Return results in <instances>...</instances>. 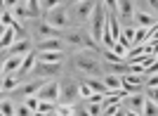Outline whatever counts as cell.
I'll return each mask as SVG.
<instances>
[{
  "mask_svg": "<svg viewBox=\"0 0 158 116\" xmlns=\"http://www.w3.org/2000/svg\"><path fill=\"white\" fill-rule=\"evenodd\" d=\"M73 64L76 69L83 71L85 76H97V78H104V66L99 62V57L94 55V50H80L76 52V57H73Z\"/></svg>",
  "mask_w": 158,
  "mask_h": 116,
  "instance_id": "6da1fadb",
  "label": "cell"
},
{
  "mask_svg": "<svg viewBox=\"0 0 158 116\" xmlns=\"http://www.w3.org/2000/svg\"><path fill=\"white\" fill-rule=\"evenodd\" d=\"M61 40L66 45H73V47H80V50H99V43L92 38V33L85 31L83 26H73L69 31L61 33Z\"/></svg>",
  "mask_w": 158,
  "mask_h": 116,
  "instance_id": "7a4b0ae2",
  "label": "cell"
},
{
  "mask_svg": "<svg viewBox=\"0 0 158 116\" xmlns=\"http://www.w3.org/2000/svg\"><path fill=\"white\" fill-rule=\"evenodd\" d=\"M106 26H109V10H106L104 2L99 0L97 7H94V12H92V19H90V24H87V31L92 33V38L97 40L99 45H102V38H104Z\"/></svg>",
  "mask_w": 158,
  "mask_h": 116,
  "instance_id": "3957f363",
  "label": "cell"
},
{
  "mask_svg": "<svg viewBox=\"0 0 158 116\" xmlns=\"http://www.w3.org/2000/svg\"><path fill=\"white\" fill-rule=\"evenodd\" d=\"M97 2H99V0H76V2H69L73 26H85V24H90Z\"/></svg>",
  "mask_w": 158,
  "mask_h": 116,
  "instance_id": "277c9868",
  "label": "cell"
},
{
  "mask_svg": "<svg viewBox=\"0 0 158 116\" xmlns=\"http://www.w3.org/2000/svg\"><path fill=\"white\" fill-rule=\"evenodd\" d=\"M43 19L50 26H54L57 31H69V29H73V19H71L69 5H61V7H57V10H52V12L43 14Z\"/></svg>",
  "mask_w": 158,
  "mask_h": 116,
  "instance_id": "5b68a950",
  "label": "cell"
},
{
  "mask_svg": "<svg viewBox=\"0 0 158 116\" xmlns=\"http://www.w3.org/2000/svg\"><path fill=\"white\" fill-rule=\"evenodd\" d=\"M31 29H33V38L35 40H47V38H61L64 31H57L54 26H50L45 19H31Z\"/></svg>",
  "mask_w": 158,
  "mask_h": 116,
  "instance_id": "8992f818",
  "label": "cell"
},
{
  "mask_svg": "<svg viewBox=\"0 0 158 116\" xmlns=\"http://www.w3.org/2000/svg\"><path fill=\"white\" fill-rule=\"evenodd\" d=\"M59 97H61V83H57V81H45L43 88L38 90V100H40V102L59 104Z\"/></svg>",
  "mask_w": 158,
  "mask_h": 116,
  "instance_id": "52a82bcc",
  "label": "cell"
},
{
  "mask_svg": "<svg viewBox=\"0 0 158 116\" xmlns=\"http://www.w3.org/2000/svg\"><path fill=\"white\" fill-rule=\"evenodd\" d=\"M78 100H80V83H76V81H64V83H61L59 104H71V107H76Z\"/></svg>",
  "mask_w": 158,
  "mask_h": 116,
  "instance_id": "ba28073f",
  "label": "cell"
},
{
  "mask_svg": "<svg viewBox=\"0 0 158 116\" xmlns=\"http://www.w3.org/2000/svg\"><path fill=\"white\" fill-rule=\"evenodd\" d=\"M132 24L135 26H144V29H153V26H158V14L137 7V10H135V21H132Z\"/></svg>",
  "mask_w": 158,
  "mask_h": 116,
  "instance_id": "9c48e42d",
  "label": "cell"
},
{
  "mask_svg": "<svg viewBox=\"0 0 158 116\" xmlns=\"http://www.w3.org/2000/svg\"><path fill=\"white\" fill-rule=\"evenodd\" d=\"M7 55V57H26V55H31L33 52V43L28 38H21V40H17L10 50H2Z\"/></svg>",
  "mask_w": 158,
  "mask_h": 116,
  "instance_id": "30bf717a",
  "label": "cell"
},
{
  "mask_svg": "<svg viewBox=\"0 0 158 116\" xmlns=\"http://www.w3.org/2000/svg\"><path fill=\"white\" fill-rule=\"evenodd\" d=\"M17 36H21V31L17 26H2V36H0V47L2 50H10V47L17 43Z\"/></svg>",
  "mask_w": 158,
  "mask_h": 116,
  "instance_id": "8fae6325",
  "label": "cell"
},
{
  "mask_svg": "<svg viewBox=\"0 0 158 116\" xmlns=\"http://www.w3.org/2000/svg\"><path fill=\"white\" fill-rule=\"evenodd\" d=\"M144 104H146V97H142V92H130V95L123 100V107L125 109H132V111H144Z\"/></svg>",
  "mask_w": 158,
  "mask_h": 116,
  "instance_id": "7c38bea8",
  "label": "cell"
},
{
  "mask_svg": "<svg viewBox=\"0 0 158 116\" xmlns=\"http://www.w3.org/2000/svg\"><path fill=\"white\" fill-rule=\"evenodd\" d=\"M135 2L132 0H118V10H116V14H118V19L123 21H135Z\"/></svg>",
  "mask_w": 158,
  "mask_h": 116,
  "instance_id": "4fadbf2b",
  "label": "cell"
},
{
  "mask_svg": "<svg viewBox=\"0 0 158 116\" xmlns=\"http://www.w3.org/2000/svg\"><path fill=\"white\" fill-rule=\"evenodd\" d=\"M33 74L35 76H59L61 74V64H47V62H38L35 64V69H33Z\"/></svg>",
  "mask_w": 158,
  "mask_h": 116,
  "instance_id": "5bb4252c",
  "label": "cell"
},
{
  "mask_svg": "<svg viewBox=\"0 0 158 116\" xmlns=\"http://www.w3.org/2000/svg\"><path fill=\"white\" fill-rule=\"evenodd\" d=\"M24 57H2V76L5 74H19Z\"/></svg>",
  "mask_w": 158,
  "mask_h": 116,
  "instance_id": "9a60e30c",
  "label": "cell"
},
{
  "mask_svg": "<svg viewBox=\"0 0 158 116\" xmlns=\"http://www.w3.org/2000/svg\"><path fill=\"white\" fill-rule=\"evenodd\" d=\"M64 47L61 38H47V40H38V52H54Z\"/></svg>",
  "mask_w": 158,
  "mask_h": 116,
  "instance_id": "2e32d148",
  "label": "cell"
},
{
  "mask_svg": "<svg viewBox=\"0 0 158 116\" xmlns=\"http://www.w3.org/2000/svg\"><path fill=\"white\" fill-rule=\"evenodd\" d=\"M21 85V78L17 76V74H5V76H2V92H14L17 90V88H19Z\"/></svg>",
  "mask_w": 158,
  "mask_h": 116,
  "instance_id": "e0dca14e",
  "label": "cell"
},
{
  "mask_svg": "<svg viewBox=\"0 0 158 116\" xmlns=\"http://www.w3.org/2000/svg\"><path fill=\"white\" fill-rule=\"evenodd\" d=\"M102 81H104V85H106V88H109L111 92L123 90V76H118V74H106Z\"/></svg>",
  "mask_w": 158,
  "mask_h": 116,
  "instance_id": "ac0fdd59",
  "label": "cell"
},
{
  "mask_svg": "<svg viewBox=\"0 0 158 116\" xmlns=\"http://www.w3.org/2000/svg\"><path fill=\"white\" fill-rule=\"evenodd\" d=\"M43 83L45 81H33V83H26V85H21V88H17V95H24V97H31V95H38V90L43 88Z\"/></svg>",
  "mask_w": 158,
  "mask_h": 116,
  "instance_id": "d6986e66",
  "label": "cell"
},
{
  "mask_svg": "<svg viewBox=\"0 0 158 116\" xmlns=\"http://www.w3.org/2000/svg\"><path fill=\"white\" fill-rule=\"evenodd\" d=\"M64 52L54 50V52H38V62H47V64H61Z\"/></svg>",
  "mask_w": 158,
  "mask_h": 116,
  "instance_id": "ffe728a7",
  "label": "cell"
},
{
  "mask_svg": "<svg viewBox=\"0 0 158 116\" xmlns=\"http://www.w3.org/2000/svg\"><path fill=\"white\" fill-rule=\"evenodd\" d=\"M35 64H38V55H26V57H24V64H21V69H19V74H17V76H26V74H31L33 69H35Z\"/></svg>",
  "mask_w": 158,
  "mask_h": 116,
  "instance_id": "44dd1931",
  "label": "cell"
},
{
  "mask_svg": "<svg viewBox=\"0 0 158 116\" xmlns=\"http://www.w3.org/2000/svg\"><path fill=\"white\" fill-rule=\"evenodd\" d=\"M109 31H111V36H113L116 40H120V36H123V29H120L118 14H109Z\"/></svg>",
  "mask_w": 158,
  "mask_h": 116,
  "instance_id": "7402d4cb",
  "label": "cell"
},
{
  "mask_svg": "<svg viewBox=\"0 0 158 116\" xmlns=\"http://www.w3.org/2000/svg\"><path fill=\"white\" fill-rule=\"evenodd\" d=\"M66 0H38V5H40V14H47V12H52V10H57V7H61Z\"/></svg>",
  "mask_w": 158,
  "mask_h": 116,
  "instance_id": "603a6c76",
  "label": "cell"
},
{
  "mask_svg": "<svg viewBox=\"0 0 158 116\" xmlns=\"http://www.w3.org/2000/svg\"><path fill=\"white\" fill-rule=\"evenodd\" d=\"M0 114L2 116H17V107L12 104V100L10 97H2V102H0Z\"/></svg>",
  "mask_w": 158,
  "mask_h": 116,
  "instance_id": "cb8c5ba5",
  "label": "cell"
},
{
  "mask_svg": "<svg viewBox=\"0 0 158 116\" xmlns=\"http://www.w3.org/2000/svg\"><path fill=\"white\" fill-rule=\"evenodd\" d=\"M135 31H137V26H135V24L123 26V36H120V40H125V43H130V45L135 47Z\"/></svg>",
  "mask_w": 158,
  "mask_h": 116,
  "instance_id": "d4e9b609",
  "label": "cell"
},
{
  "mask_svg": "<svg viewBox=\"0 0 158 116\" xmlns=\"http://www.w3.org/2000/svg\"><path fill=\"white\" fill-rule=\"evenodd\" d=\"M102 57H104V62H106V64H118V62H125V59L120 57V55H116V52H113V50H109V47H104Z\"/></svg>",
  "mask_w": 158,
  "mask_h": 116,
  "instance_id": "484cf974",
  "label": "cell"
},
{
  "mask_svg": "<svg viewBox=\"0 0 158 116\" xmlns=\"http://www.w3.org/2000/svg\"><path fill=\"white\" fill-rule=\"evenodd\" d=\"M142 116H158V104L153 102V100H149V97H146V104H144Z\"/></svg>",
  "mask_w": 158,
  "mask_h": 116,
  "instance_id": "4316f807",
  "label": "cell"
},
{
  "mask_svg": "<svg viewBox=\"0 0 158 116\" xmlns=\"http://www.w3.org/2000/svg\"><path fill=\"white\" fill-rule=\"evenodd\" d=\"M57 114L59 116H73L76 114V107H71V104H57Z\"/></svg>",
  "mask_w": 158,
  "mask_h": 116,
  "instance_id": "83f0119b",
  "label": "cell"
},
{
  "mask_svg": "<svg viewBox=\"0 0 158 116\" xmlns=\"http://www.w3.org/2000/svg\"><path fill=\"white\" fill-rule=\"evenodd\" d=\"M85 109L90 111L92 116H102V109H104V107H102V104H92V102H85Z\"/></svg>",
  "mask_w": 158,
  "mask_h": 116,
  "instance_id": "f1b7e54d",
  "label": "cell"
},
{
  "mask_svg": "<svg viewBox=\"0 0 158 116\" xmlns=\"http://www.w3.org/2000/svg\"><path fill=\"white\" fill-rule=\"evenodd\" d=\"M33 114H35V111H33V109H31V107H28L26 102L17 107V116H33Z\"/></svg>",
  "mask_w": 158,
  "mask_h": 116,
  "instance_id": "f546056e",
  "label": "cell"
},
{
  "mask_svg": "<svg viewBox=\"0 0 158 116\" xmlns=\"http://www.w3.org/2000/svg\"><path fill=\"white\" fill-rule=\"evenodd\" d=\"M24 102H26V104L31 107L33 111H38V109H40V100H38V95H31V97H26Z\"/></svg>",
  "mask_w": 158,
  "mask_h": 116,
  "instance_id": "4dcf8cb0",
  "label": "cell"
},
{
  "mask_svg": "<svg viewBox=\"0 0 158 116\" xmlns=\"http://www.w3.org/2000/svg\"><path fill=\"white\" fill-rule=\"evenodd\" d=\"M142 2H146L142 10H149V12H153V14H158V0H142Z\"/></svg>",
  "mask_w": 158,
  "mask_h": 116,
  "instance_id": "1f68e13d",
  "label": "cell"
},
{
  "mask_svg": "<svg viewBox=\"0 0 158 116\" xmlns=\"http://www.w3.org/2000/svg\"><path fill=\"white\" fill-rule=\"evenodd\" d=\"M146 97L158 104V85H156V88H146Z\"/></svg>",
  "mask_w": 158,
  "mask_h": 116,
  "instance_id": "d6a6232c",
  "label": "cell"
},
{
  "mask_svg": "<svg viewBox=\"0 0 158 116\" xmlns=\"http://www.w3.org/2000/svg\"><path fill=\"white\" fill-rule=\"evenodd\" d=\"M102 2H104V7H106V10H111V12L118 10V0H102Z\"/></svg>",
  "mask_w": 158,
  "mask_h": 116,
  "instance_id": "836d02e7",
  "label": "cell"
},
{
  "mask_svg": "<svg viewBox=\"0 0 158 116\" xmlns=\"http://www.w3.org/2000/svg\"><path fill=\"white\" fill-rule=\"evenodd\" d=\"M156 85H158V74H156V76H151V78L146 76V85H144V88H156Z\"/></svg>",
  "mask_w": 158,
  "mask_h": 116,
  "instance_id": "e575fe53",
  "label": "cell"
},
{
  "mask_svg": "<svg viewBox=\"0 0 158 116\" xmlns=\"http://www.w3.org/2000/svg\"><path fill=\"white\" fill-rule=\"evenodd\" d=\"M156 74H158V59L149 66V69H146V76H156Z\"/></svg>",
  "mask_w": 158,
  "mask_h": 116,
  "instance_id": "d590c367",
  "label": "cell"
},
{
  "mask_svg": "<svg viewBox=\"0 0 158 116\" xmlns=\"http://www.w3.org/2000/svg\"><path fill=\"white\" fill-rule=\"evenodd\" d=\"M125 116H142L139 111H132V109H125Z\"/></svg>",
  "mask_w": 158,
  "mask_h": 116,
  "instance_id": "8d00e7d4",
  "label": "cell"
},
{
  "mask_svg": "<svg viewBox=\"0 0 158 116\" xmlns=\"http://www.w3.org/2000/svg\"><path fill=\"white\" fill-rule=\"evenodd\" d=\"M2 2H5V7H7V5H10V2H12V0H2Z\"/></svg>",
  "mask_w": 158,
  "mask_h": 116,
  "instance_id": "74e56055",
  "label": "cell"
},
{
  "mask_svg": "<svg viewBox=\"0 0 158 116\" xmlns=\"http://www.w3.org/2000/svg\"><path fill=\"white\" fill-rule=\"evenodd\" d=\"M66 2H73V0H66Z\"/></svg>",
  "mask_w": 158,
  "mask_h": 116,
  "instance_id": "f35d334b",
  "label": "cell"
},
{
  "mask_svg": "<svg viewBox=\"0 0 158 116\" xmlns=\"http://www.w3.org/2000/svg\"><path fill=\"white\" fill-rule=\"evenodd\" d=\"M73 116H76V114H73Z\"/></svg>",
  "mask_w": 158,
  "mask_h": 116,
  "instance_id": "ab89813d",
  "label": "cell"
}]
</instances>
